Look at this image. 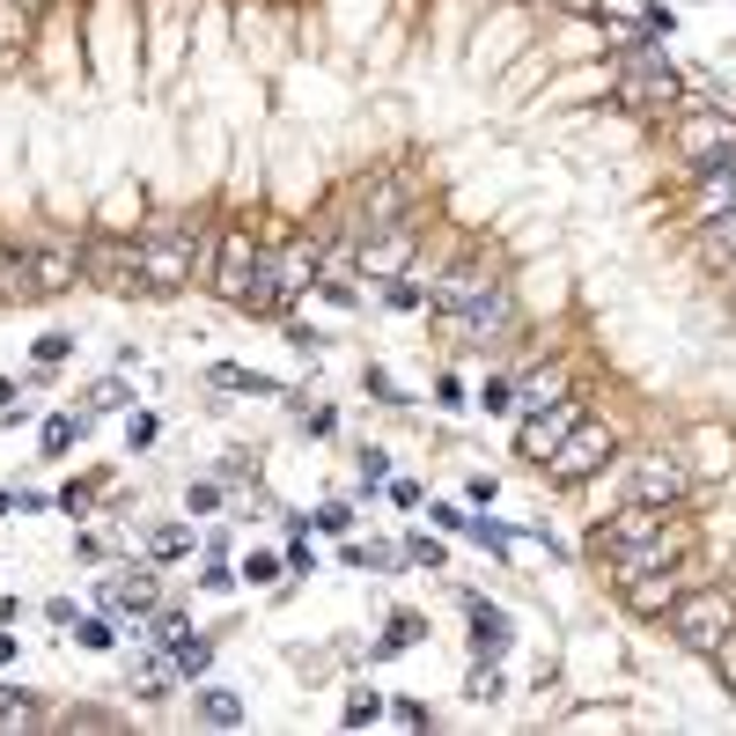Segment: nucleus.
Returning <instances> with one entry per match:
<instances>
[{
  "mask_svg": "<svg viewBox=\"0 0 736 736\" xmlns=\"http://www.w3.org/2000/svg\"><path fill=\"white\" fill-rule=\"evenodd\" d=\"M612 97L634 111V119H678L685 111V74L662 59V45H656V30H640V37H626L618 45V59H612Z\"/></svg>",
  "mask_w": 736,
  "mask_h": 736,
  "instance_id": "1",
  "label": "nucleus"
},
{
  "mask_svg": "<svg viewBox=\"0 0 736 736\" xmlns=\"http://www.w3.org/2000/svg\"><path fill=\"white\" fill-rule=\"evenodd\" d=\"M207 280V228L199 221H155L141 236V294H185Z\"/></svg>",
  "mask_w": 736,
  "mask_h": 736,
  "instance_id": "2",
  "label": "nucleus"
},
{
  "mask_svg": "<svg viewBox=\"0 0 736 736\" xmlns=\"http://www.w3.org/2000/svg\"><path fill=\"white\" fill-rule=\"evenodd\" d=\"M266 258H272V250L250 236V221H221V228H214V258H207V288L236 310V302H244V288L266 272Z\"/></svg>",
  "mask_w": 736,
  "mask_h": 736,
  "instance_id": "3",
  "label": "nucleus"
},
{
  "mask_svg": "<svg viewBox=\"0 0 736 736\" xmlns=\"http://www.w3.org/2000/svg\"><path fill=\"white\" fill-rule=\"evenodd\" d=\"M662 618H670V640H678V648L707 656L714 640L736 626V596H729V589H714V582L707 589H678V604H670Z\"/></svg>",
  "mask_w": 736,
  "mask_h": 736,
  "instance_id": "4",
  "label": "nucleus"
},
{
  "mask_svg": "<svg viewBox=\"0 0 736 736\" xmlns=\"http://www.w3.org/2000/svg\"><path fill=\"white\" fill-rule=\"evenodd\" d=\"M501 288H509V280H501V266H487V258H457V266L427 288V310H435V324L449 332V324H465L471 310H487Z\"/></svg>",
  "mask_w": 736,
  "mask_h": 736,
  "instance_id": "5",
  "label": "nucleus"
},
{
  "mask_svg": "<svg viewBox=\"0 0 736 736\" xmlns=\"http://www.w3.org/2000/svg\"><path fill=\"white\" fill-rule=\"evenodd\" d=\"M612 457H618L612 420H575V427L560 435V449L545 457V479H553V487H582V479H596Z\"/></svg>",
  "mask_w": 736,
  "mask_h": 736,
  "instance_id": "6",
  "label": "nucleus"
},
{
  "mask_svg": "<svg viewBox=\"0 0 736 736\" xmlns=\"http://www.w3.org/2000/svg\"><path fill=\"white\" fill-rule=\"evenodd\" d=\"M354 207H361V236H376V228H398V221H420V177L413 170H376L361 177V192H354Z\"/></svg>",
  "mask_w": 736,
  "mask_h": 736,
  "instance_id": "7",
  "label": "nucleus"
},
{
  "mask_svg": "<svg viewBox=\"0 0 736 736\" xmlns=\"http://www.w3.org/2000/svg\"><path fill=\"white\" fill-rule=\"evenodd\" d=\"M81 280L103 294H133L141 288V236H119V228L81 236Z\"/></svg>",
  "mask_w": 736,
  "mask_h": 736,
  "instance_id": "8",
  "label": "nucleus"
},
{
  "mask_svg": "<svg viewBox=\"0 0 736 736\" xmlns=\"http://www.w3.org/2000/svg\"><path fill=\"white\" fill-rule=\"evenodd\" d=\"M670 147H678V163H714L722 147H736V119L722 111V103H685L678 119H670Z\"/></svg>",
  "mask_w": 736,
  "mask_h": 736,
  "instance_id": "9",
  "label": "nucleus"
},
{
  "mask_svg": "<svg viewBox=\"0 0 736 736\" xmlns=\"http://www.w3.org/2000/svg\"><path fill=\"white\" fill-rule=\"evenodd\" d=\"M626 493H634V501H656V509H678V501L692 493L685 457H670V449H640L634 465H626Z\"/></svg>",
  "mask_w": 736,
  "mask_h": 736,
  "instance_id": "10",
  "label": "nucleus"
},
{
  "mask_svg": "<svg viewBox=\"0 0 736 736\" xmlns=\"http://www.w3.org/2000/svg\"><path fill=\"white\" fill-rule=\"evenodd\" d=\"M670 515H678V509H656V501H634V493H626V501H618V515H604V523L589 531V553H604V560H612V553H626V545L656 538Z\"/></svg>",
  "mask_w": 736,
  "mask_h": 736,
  "instance_id": "11",
  "label": "nucleus"
},
{
  "mask_svg": "<svg viewBox=\"0 0 736 736\" xmlns=\"http://www.w3.org/2000/svg\"><path fill=\"white\" fill-rule=\"evenodd\" d=\"M413 250H420V221L376 228V236H361V244H354V272H361V280H398V272L413 266Z\"/></svg>",
  "mask_w": 736,
  "mask_h": 736,
  "instance_id": "12",
  "label": "nucleus"
},
{
  "mask_svg": "<svg viewBox=\"0 0 736 736\" xmlns=\"http://www.w3.org/2000/svg\"><path fill=\"white\" fill-rule=\"evenodd\" d=\"M575 420H582V398H545V405H531V413H523V427H515V457L545 465Z\"/></svg>",
  "mask_w": 736,
  "mask_h": 736,
  "instance_id": "13",
  "label": "nucleus"
},
{
  "mask_svg": "<svg viewBox=\"0 0 736 736\" xmlns=\"http://www.w3.org/2000/svg\"><path fill=\"white\" fill-rule=\"evenodd\" d=\"M678 567H618V604L634 618H662L670 604H678Z\"/></svg>",
  "mask_w": 736,
  "mask_h": 736,
  "instance_id": "14",
  "label": "nucleus"
},
{
  "mask_svg": "<svg viewBox=\"0 0 736 736\" xmlns=\"http://www.w3.org/2000/svg\"><path fill=\"white\" fill-rule=\"evenodd\" d=\"M30 272H37V302L67 294L74 280H81V244H74V236H45V244H30Z\"/></svg>",
  "mask_w": 736,
  "mask_h": 736,
  "instance_id": "15",
  "label": "nucleus"
},
{
  "mask_svg": "<svg viewBox=\"0 0 736 736\" xmlns=\"http://www.w3.org/2000/svg\"><path fill=\"white\" fill-rule=\"evenodd\" d=\"M465 612H471V656H479V662H501V656H509V612H501V604H487V596H471V604H465Z\"/></svg>",
  "mask_w": 736,
  "mask_h": 736,
  "instance_id": "16",
  "label": "nucleus"
},
{
  "mask_svg": "<svg viewBox=\"0 0 736 736\" xmlns=\"http://www.w3.org/2000/svg\"><path fill=\"white\" fill-rule=\"evenodd\" d=\"M714 207H736V147L700 163V214H714Z\"/></svg>",
  "mask_w": 736,
  "mask_h": 736,
  "instance_id": "17",
  "label": "nucleus"
},
{
  "mask_svg": "<svg viewBox=\"0 0 736 736\" xmlns=\"http://www.w3.org/2000/svg\"><path fill=\"white\" fill-rule=\"evenodd\" d=\"M0 302H37V272H30V244H0Z\"/></svg>",
  "mask_w": 736,
  "mask_h": 736,
  "instance_id": "18",
  "label": "nucleus"
},
{
  "mask_svg": "<svg viewBox=\"0 0 736 736\" xmlns=\"http://www.w3.org/2000/svg\"><path fill=\"white\" fill-rule=\"evenodd\" d=\"M700 258H707V266H729L736 258V207L700 214Z\"/></svg>",
  "mask_w": 736,
  "mask_h": 736,
  "instance_id": "19",
  "label": "nucleus"
},
{
  "mask_svg": "<svg viewBox=\"0 0 736 736\" xmlns=\"http://www.w3.org/2000/svg\"><path fill=\"white\" fill-rule=\"evenodd\" d=\"M103 596H111L119 612H133V618H141V612H155V575H147V567H125V575H119L111 589H103Z\"/></svg>",
  "mask_w": 736,
  "mask_h": 736,
  "instance_id": "20",
  "label": "nucleus"
},
{
  "mask_svg": "<svg viewBox=\"0 0 736 736\" xmlns=\"http://www.w3.org/2000/svg\"><path fill=\"white\" fill-rule=\"evenodd\" d=\"M37 722H45V700H37V692L0 685V736H8V729H37Z\"/></svg>",
  "mask_w": 736,
  "mask_h": 736,
  "instance_id": "21",
  "label": "nucleus"
},
{
  "mask_svg": "<svg viewBox=\"0 0 736 736\" xmlns=\"http://www.w3.org/2000/svg\"><path fill=\"white\" fill-rule=\"evenodd\" d=\"M207 662H214V634H177V640H170V670L199 678Z\"/></svg>",
  "mask_w": 736,
  "mask_h": 736,
  "instance_id": "22",
  "label": "nucleus"
},
{
  "mask_svg": "<svg viewBox=\"0 0 736 736\" xmlns=\"http://www.w3.org/2000/svg\"><path fill=\"white\" fill-rule=\"evenodd\" d=\"M214 383H221V391H250V398H288L280 383H272V376H258V368H236V361H221V368H214Z\"/></svg>",
  "mask_w": 736,
  "mask_h": 736,
  "instance_id": "23",
  "label": "nucleus"
},
{
  "mask_svg": "<svg viewBox=\"0 0 736 736\" xmlns=\"http://www.w3.org/2000/svg\"><path fill=\"white\" fill-rule=\"evenodd\" d=\"M199 714H207L214 729H236V722H244V700H236L228 685H207V692H199Z\"/></svg>",
  "mask_w": 736,
  "mask_h": 736,
  "instance_id": "24",
  "label": "nucleus"
},
{
  "mask_svg": "<svg viewBox=\"0 0 736 736\" xmlns=\"http://www.w3.org/2000/svg\"><path fill=\"white\" fill-rule=\"evenodd\" d=\"M74 634H81L89 656H111V648H119V626H103V618H74Z\"/></svg>",
  "mask_w": 736,
  "mask_h": 736,
  "instance_id": "25",
  "label": "nucleus"
},
{
  "mask_svg": "<svg viewBox=\"0 0 736 736\" xmlns=\"http://www.w3.org/2000/svg\"><path fill=\"white\" fill-rule=\"evenodd\" d=\"M707 662H714V678H722V692H736V626L707 648Z\"/></svg>",
  "mask_w": 736,
  "mask_h": 736,
  "instance_id": "26",
  "label": "nucleus"
},
{
  "mask_svg": "<svg viewBox=\"0 0 736 736\" xmlns=\"http://www.w3.org/2000/svg\"><path fill=\"white\" fill-rule=\"evenodd\" d=\"M74 435H81V420L52 413V420H45V457H67V449H74Z\"/></svg>",
  "mask_w": 736,
  "mask_h": 736,
  "instance_id": "27",
  "label": "nucleus"
},
{
  "mask_svg": "<svg viewBox=\"0 0 736 736\" xmlns=\"http://www.w3.org/2000/svg\"><path fill=\"white\" fill-rule=\"evenodd\" d=\"M405 560H413V567H427V575H442V567H449V553H442L435 538H405Z\"/></svg>",
  "mask_w": 736,
  "mask_h": 736,
  "instance_id": "28",
  "label": "nucleus"
},
{
  "mask_svg": "<svg viewBox=\"0 0 736 736\" xmlns=\"http://www.w3.org/2000/svg\"><path fill=\"white\" fill-rule=\"evenodd\" d=\"M501 670H493V662H479V670H471V700H479V707H493V700H501Z\"/></svg>",
  "mask_w": 736,
  "mask_h": 736,
  "instance_id": "29",
  "label": "nucleus"
},
{
  "mask_svg": "<svg viewBox=\"0 0 736 736\" xmlns=\"http://www.w3.org/2000/svg\"><path fill=\"white\" fill-rule=\"evenodd\" d=\"M177 634H185V612H147V640L155 648H170Z\"/></svg>",
  "mask_w": 736,
  "mask_h": 736,
  "instance_id": "30",
  "label": "nucleus"
},
{
  "mask_svg": "<svg viewBox=\"0 0 736 736\" xmlns=\"http://www.w3.org/2000/svg\"><path fill=\"white\" fill-rule=\"evenodd\" d=\"M74 354V332H45V339H37V368H59Z\"/></svg>",
  "mask_w": 736,
  "mask_h": 736,
  "instance_id": "31",
  "label": "nucleus"
},
{
  "mask_svg": "<svg viewBox=\"0 0 736 736\" xmlns=\"http://www.w3.org/2000/svg\"><path fill=\"white\" fill-rule=\"evenodd\" d=\"M125 398H133V391H125V383H119V376H103V383H97V391H89V405H97V413H119V405H125Z\"/></svg>",
  "mask_w": 736,
  "mask_h": 736,
  "instance_id": "32",
  "label": "nucleus"
},
{
  "mask_svg": "<svg viewBox=\"0 0 736 736\" xmlns=\"http://www.w3.org/2000/svg\"><path fill=\"white\" fill-rule=\"evenodd\" d=\"M479 405H487V413H509V405H515V383L487 376V383H479Z\"/></svg>",
  "mask_w": 736,
  "mask_h": 736,
  "instance_id": "33",
  "label": "nucleus"
},
{
  "mask_svg": "<svg viewBox=\"0 0 736 736\" xmlns=\"http://www.w3.org/2000/svg\"><path fill=\"white\" fill-rule=\"evenodd\" d=\"M236 575H244V582H258V589H266V582H280V560H272V553H250V560L236 567Z\"/></svg>",
  "mask_w": 736,
  "mask_h": 736,
  "instance_id": "34",
  "label": "nucleus"
},
{
  "mask_svg": "<svg viewBox=\"0 0 736 736\" xmlns=\"http://www.w3.org/2000/svg\"><path fill=\"white\" fill-rule=\"evenodd\" d=\"M383 294H391V310H420V302H427V288H420V280H405V272H398Z\"/></svg>",
  "mask_w": 736,
  "mask_h": 736,
  "instance_id": "35",
  "label": "nucleus"
},
{
  "mask_svg": "<svg viewBox=\"0 0 736 736\" xmlns=\"http://www.w3.org/2000/svg\"><path fill=\"white\" fill-rule=\"evenodd\" d=\"M376 714H383V700H376V692H354V700H346V729H361Z\"/></svg>",
  "mask_w": 736,
  "mask_h": 736,
  "instance_id": "36",
  "label": "nucleus"
},
{
  "mask_svg": "<svg viewBox=\"0 0 736 736\" xmlns=\"http://www.w3.org/2000/svg\"><path fill=\"white\" fill-rule=\"evenodd\" d=\"M236 582H244V575H236V567H207V575H199V589H207V596H228V589H236Z\"/></svg>",
  "mask_w": 736,
  "mask_h": 736,
  "instance_id": "37",
  "label": "nucleus"
},
{
  "mask_svg": "<svg viewBox=\"0 0 736 736\" xmlns=\"http://www.w3.org/2000/svg\"><path fill=\"white\" fill-rule=\"evenodd\" d=\"M391 479V457L383 449H361V487H383Z\"/></svg>",
  "mask_w": 736,
  "mask_h": 736,
  "instance_id": "38",
  "label": "nucleus"
},
{
  "mask_svg": "<svg viewBox=\"0 0 736 736\" xmlns=\"http://www.w3.org/2000/svg\"><path fill=\"white\" fill-rule=\"evenodd\" d=\"M185 545H192V531H177V523H170V531H155V560H177Z\"/></svg>",
  "mask_w": 736,
  "mask_h": 736,
  "instance_id": "39",
  "label": "nucleus"
},
{
  "mask_svg": "<svg viewBox=\"0 0 736 736\" xmlns=\"http://www.w3.org/2000/svg\"><path fill=\"white\" fill-rule=\"evenodd\" d=\"M346 523H354V509H346V501H324V509H317V531H332V538H339Z\"/></svg>",
  "mask_w": 736,
  "mask_h": 736,
  "instance_id": "40",
  "label": "nucleus"
},
{
  "mask_svg": "<svg viewBox=\"0 0 736 736\" xmlns=\"http://www.w3.org/2000/svg\"><path fill=\"white\" fill-rule=\"evenodd\" d=\"M185 509H192V515H207V509H221V487H214V479H199V487H192V493H185Z\"/></svg>",
  "mask_w": 736,
  "mask_h": 736,
  "instance_id": "41",
  "label": "nucleus"
},
{
  "mask_svg": "<svg viewBox=\"0 0 736 736\" xmlns=\"http://www.w3.org/2000/svg\"><path fill=\"white\" fill-rule=\"evenodd\" d=\"M125 442H133V449H147V442H155V420L133 413V420H125Z\"/></svg>",
  "mask_w": 736,
  "mask_h": 736,
  "instance_id": "42",
  "label": "nucleus"
},
{
  "mask_svg": "<svg viewBox=\"0 0 736 736\" xmlns=\"http://www.w3.org/2000/svg\"><path fill=\"white\" fill-rule=\"evenodd\" d=\"M427 515H435L442 531H471V515H465V509H449V501H442V509H427Z\"/></svg>",
  "mask_w": 736,
  "mask_h": 736,
  "instance_id": "43",
  "label": "nucleus"
},
{
  "mask_svg": "<svg viewBox=\"0 0 736 736\" xmlns=\"http://www.w3.org/2000/svg\"><path fill=\"white\" fill-rule=\"evenodd\" d=\"M391 501L398 509H420V479H391Z\"/></svg>",
  "mask_w": 736,
  "mask_h": 736,
  "instance_id": "44",
  "label": "nucleus"
},
{
  "mask_svg": "<svg viewBox=\"0 0 736 736\" xmlns=\"http://www.w3.org/2000/svg\"><path fill=\"white\" fill-rule=\"evenodd\" d=\"M0 413H15V383L8 376H0Z\"/></svg>",
  "mask_w": 736,
  "mask_h": 736,
  "instance_id": "45",
  "label": "nucleus"
},
{
  "mask_svg": "<svg viewBox=\"0 0 736 736\" xmlns=\"http://www.w3.org/2000/svg\"><path fill=\"white\" fill-rule=\"evenodd\" d=\"M0 8H15V15H37V8H45V0H0Z\"/></svg>",
  "mask_w": 736,
  "mask_h": 736,
  "instance_id": "46",
  "label": "nucleus"
},
{
  "mask_svg": "<svg viewBox=\"0 0 736 736\" xmlns=\"http://www.w3.org/2000/svg\"><path fill=\"white\" fill-rule=\"evenodd\" d=\"M0 515H15V493H8V487H0Z\"/></svg>",
  "mask_w": 736,
  "mask_h": 736,
  "instance_id": "47",
  "label": "nucleus"
},
{
  "mask_svg": "<svg viewBox=\"0 0 736 736\" xmlns=\"http://www.w3.org/2000/svg\"><path fill=\"white\" fill-rule=\"evenodd\" d=\"M729 266H736V258H729Z\"/></svg>",
  "mask_w": 736,
  "mask_h": 736,
  "instance_id": "48",
  "label": "nucleus"
}]
</instances>
